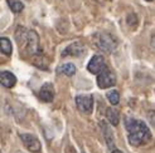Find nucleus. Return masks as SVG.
<instances>
[{
	"label": "nucleus",
	"instance_id": "nucleus-1",
	"mask_svg": "<svg viewBox=\"0 0 155 153\" xmlns=\"http://www.w3.org/2000/svg\"><path fill=\"white\" fill-rule=\"evenodd\" d=\"M125 126L129 132V143L134 147L143 146V144L148 143L151 138V134L148 126H146L143 120H137L134 118H126Z\"/></svg>",
	"mask_w": 155,
	"mask_h": 153
},
{
	"label": "nucleus",
	"instance_id": "nucleus-2",
	"mask_svg": "<svg viewBox=\"0 0 155 153\" xmlns=\"http://www.w3.org/2000/svg\"><path fill=\"white\" fill-rule=\"evenodd\" d=\"M23 32L24 33L21 34L19 30H17V40L21 43L28 54H37L38 49H39V38L33 30L23 29Z\"/></svg>",
	"mask_w": 155,
	"mask_h": 153
},
{
	"label": "nucleus",
	"instance_id": "nucleus-3",
	"mask_svg": "<svg viewBox=\"0 0 155 153\" xmlns=\"http://www.w3.org/2000/svg\"><path fill=\"white\" fill-rule=\"evenodd\" d=\"M116 84V75L112 73V70H110L106 67L102 72H100L97 74V86L101 89H106V88H111Z\"/></svg>",
	"mask_w": 155,
	"mask_h": 153
},
{
	"label": "nucleus",
	"instance_id": "nucleus-4",
	"mask_svg": "<svg viewBox=\"0 0 155 153\" xmlns=\"http://www.w3.org/2000/svg\"><path fill=\"white\" fill-rule=\"evenodd\" d=\"M76 104L82 113L84 114H90L94 108V98L91 94H82V95H77L76 97Z\"/></svg>",
	"mask_w": 155,
	"mask_h": 153
},
{
	"label": "nucleus",
	"instance_id": "nucleus-5",
	"mask_svg": "<svg viewBox=\"0 0 155 153\" xmlns=\"http://www.w3.org/2000/svg\"><path fill=\"white\" fill-rule=\"evenodd\" d=\"M20 139H21L23 144L25 146V148H28L30 152H33V153L41 152V142L35 136L24 133V134H20Z\"/></svg>",
	"mask_w": 155,
	"mask_h": 153
},
{
	"label": "nucleus",
	"instance_id": "nucleus-6",
	"mask_svg": "<svg viewBox=\"0 0 155 153\" xmlns=\"http://www.w3.org/2000/svg\"><path fill=\"white\" fill-rule=\"evenodd\" d=\"M106 68V62H105V58L102 55H94L91 58V60L88 62V65H87V69L90 73L92 74H98L100 72H102Z\"/></svg>",
	"mask_w": 155,
	"mask_h": 153
},
{
	"label": "nucleus",
	"instance_id": "nucleus-7",
	"mask_svg": "<svg viewBox=\"0 0 155 153\" xmlns=\"http://www.w3.org/2000/svg\"><path fill=\"white\" fill-rule=\"evenodd\" d=\"M97 47L100 49H102L104 52L111 53L115 49V47H116V42L114 40V38L111 35H108V34H101V35H98Z\"/></svg>",
	"mask_w": 155,
	"mask_h": 153
},
{
	"label": "nucleus",
	"instance_id": "nucleus-8",
	"mask_svg": "<svg viewBox=\"0 0 155 153\" xmlns=\"http://www.w3.org/2000/svg\"><path fill=\"white\" fill-rule=\"evenodd\" d=\"M53 98H54V88L51 83H45L43 84V87L41 88L39 90V99L43 102H52L53 101Z\"/></svg>",
	"mask_w": 155,
	"mask_h": 153
},
{
	"label": "nucleus",
	"instance_id": "nucleus-9",
	"mask_svg": "<svg viewBox=\"0 0 155 153\" xmlns=\"http://www.w3.org/2000/svg\"><path fill=\"white\" fill-rule=\"evenodd\" d=\"M0 84L5 88H13L17 84V76L10 72H0Z\"/></svg>",
	"mask_w": 155,
	"mask_h": 153
},
{
	"label": "nucleus",
	"instance_id": "nucleus-10",
	"mask_svg": "<svg viewBox=\"0 0 155 153\" xmlns=\"http://www.w3.org/2000/svg\"><path fill=\"white\" fill-rule=\"evenodd\" d=\"M84 52V48L81 43H72L71 45H68V47L63 50L62 53V57H66V55H73V57H78L81 55L82 53Z\"/></svg>",
	"mask_w": 155,
	"mask_h": 153
},
{
	"label": "nucleus",
	"instance_id": "nucleus-11",
	"mask_svg": "<svg viewBox=\"0 0 155 153\" xmlns=\"http://www.w3.org/2000/svg\"><path fill=\"white\" fill-rule=\"evenodd\" d=\"M106 116H107L108 122H110L112 126H117V124H119L120 114H119V111H117V109H115V108H108L107 112H106Z\"/></svg>",
	"mask_w": 155,
	"mask_h": 153
},
{
	"label": "nucleus",
	"instance_id": "nucleus-12",
	"mask_svg": "<svg viewBox=\"0 0 155 153\" xmlns=\"http://www.w3.org/2000/svg\"><path fill=\"white\" fill-rule=\"evenodd\" d=\"M57 73H62L67 76H72L74 73H76V67L74 64L72 63H66V64H62L58 69H57Z\"/></svg>",
	"mask_w": 155,
	"mask_h": 153
},
{
	"label": "nucleus",
	"instance_id": "nucleus-13",
	"mask_svg": "<svg viewBox=\"0 0 155 153\" xmlns=\"http://www.w3.org/2000/svg\"><path fill=\"white\" fill-rule=\"evenodd\" d=\"M0 52L5 55H10L13 52L12 43L8 38H0Z\"/></svg>",
	"mask_w": 155,
	"mask_h": 153
},
{
	"label": "nucleus",
	"instance_id": "nucleus-14",
	"mask_svg": "<svg viewBox=\"0 0 155 153\" xmlns=\"http://www.w3.org/2000/svg\"><path fill=\"white\" fill-rule=\"evenodd\" d=\"M8 5H9L13 13H20L24 9V5H23V3L19 2V0H8Z\"/></svg>",
	"mask_w": 155,
	"mask_h": 153
},
{
	"label": "nucleus",
	"instance_id": "nucleus-15",
	"mask_svg": "<svg viewBox=\"0 0 155 153\" xmlns=\"http://www.w3.org/2000/svg\"><path fill=\"white\" fill-rule=\"evenodd\" d=\"M107 98H108V101H110V103H111L112 105L119 104L120 95H119V92H117V90H110V92L107 93Z\"/></svg>",
	"mask_w": 155,
	"mask_h": 153
},
{
	"label": "nucleus",
	"instance_id": "nucleus-16",
	"mask_svg": "<svg viewBox=\"0 0 155 153\" xmlns=\"http://www.w3.org/2000/svg\"><path fill=\"white\" fill-rule=\"evenodd\" d=\"M112 153H122V152H121V151H119V149H114V151H112Z\"/></svg>",
	"mask_w": 155,
	"mask_h": 153
},
{
	"label": "nucleus",
	"instance_id": "nucleus-17",
	"mask_svg": "<svg viewBox=\"0 0 155 153\" xmlns=\"http://www.w3.org/2000/svg\"><path fill=\"white\" fill-rule=\"evenodd\" d=\"M146 2H153V0H146Z\"/></svg>",
	"mask_w": 155,
	"mask_h": 153
},
{
	"label": "nucleus",
	"instance_id": "nucleus-18",
	"mask_svg": "<svg viewBox=\"0 0 155 153\" xmlns=\"http://www.w3.org/2000/svg\"><path fill=\"white\" fill-rule=\"evenodd\" d=\"M18 153H21V152H18Z\"/></svg>",
	"mask_w": 155,
	"mask_h": 153
}]
</instances>
